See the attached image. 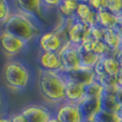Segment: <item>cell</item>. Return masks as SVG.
Segmentation results:
<instances>
[{"label": "cell", "mask_w": 122, "mask_h": 122, "mask_svg": "<svg viewBox=\"0 0 122 122\" xmlns=\"http://www.w3.org/2000/svg\"><path fill=\"white\" fill-rule=\"evenodd\" d=\"M26 45H27L26 42L8 32L2 31L0 33V46L3 53L10 57H14L20 54L26 47Z\"/></svg>", "instance_id": "ba28073f"}, {"label": "cell", "mask_w": 122, "mask_h": 122, "mask_svg": "<svg viewBox=\"0 0 122 122\" xmlns=\"http://www.w3.org/2000/svg\"><path fill=\"white\" fill-rule=\"evenodd\" d=\"M101 61H102V65H103L105 74L110 76H117V74L120 71L121 67L119 65L118 61L115 58L114 54H109V55L101 57Z\"/></svg>", "instance_id": "ac0fdd59"}, {"label": "cell", "mask_w": 122, "mask_h": 122, "mask_svg": "<svg viewBox=\"0 0 122 122\" xmlns=\"http://www.w3.org/2000/svg\"><path fill=\"white\" fill-rule=\"evenodd\" d=\"M115 30H117V31L120 32V33L122 32V13L117 16V25H116Z\"/></svg>", "instance_id": "f1b7e54d"}, {"label": "cell", "mask_w": 122, "mask_h": 122, "mask_svg": "<svg viewBox=\"0 0 122 122\" xmlns=\"http://www.w3.org/2000/svg\"><path fill=\"white\" fill-rule=\"evenodd\" d=\"M102 41L106 45L108 49L115 54L117 51L121 48L122 36L120 32H118L115 29H104V34Z\"/></svg>", "instance_id": "2e32d148"}, {"label": "cell", "mask_w": 122, "mask_h": 122, "mask_svg": "<svg viewBox=\"0 0 122 122\" xmlns=\"http://www.w3.org/2000/svg\"><path fill=\"white\" fill-rule=\"evenodd\" d=\"M93 120H95L97 122H120L121 121L116 112H109L102 109L95 115Z\"/></svg>", "instance_id": "44dd1931"}, {"label": "cell", "mask_w": 122, "mask_h": 122, "mask_svg": "<svg viewBox=\"0 0 122 122\" xmlns=\"http://www.w3.org/2000/svg\"><path fill=\"white\" fill-rule=\"evenodd\" d=\"M12 6L6 0H0V25H3L12 15Z\"/></svg>", "instance_id": "7402d4cb"}, {"label": "cell", "mask_w": 122, "mask_h": 122, "mask_svg": "<svg viewBox=\"0 0 122 122\" xmlns=\"http://www.w3.org/2000/svg\"><path fill=\"white\" fill-rule=\"evenodd\" d=\"M84 122H97L95 120H88V121H84Z\"/></svg>", "instance_id": "d590c367"}, {"label": "cell", "mask_w": 122, "mask_h": 122, "mask_svg": "<svg viewBox=\"0 0 122 122\" xmlns=\"http://www.w3.org/2000/svg\"><path fill=\"white\" fill-rule=\"evenodd\" d=\"M103 91V87L101 86L99 81L93 80L92 82L88 84L87 86L84 87V92H85V97L88 99H92V97H100Z\"/></svg>", "instance_id": "ffe728a7"}, {"label": "cell", "mask_w": 122, "mask_h": 122, "mask_svg": "<svg viewBox=\"0 0 122 122\" xmlns=\"http://www.w3.org/2000/svg\"><path fill=\"white\" fill-rule=\"evenodd\" d=\"M53 116L59 122H84L78 104L66 101L56 106Z\"/></svg>", "instance_id": "5b68a950"}, {"label": "cell", "mask_w": 122, "mask_h": 122, "mask_svg": "<svg viewBox=\"0 0 122 122\" xmlns=\"http://www.w3.org/2000/svg\"><path fill=\"white\" fill-rule=\"evenodd\" d=\"M78 106L84 121L93 120L94 116L101 110V101L100 97H92V99L85 97L78 104Z\"/></svg>", "instance_id": "5bb4252c"}, {"label": "cell", "mask_w": 122, "mask_h": 122, "mask_svg": "<svg viewBox=\"0 0 122 122\" xmlns=\"http://www.w3.org/2000/svg\"><path fill=\"white\" fill-rule=\"evenodd\" d=\"M0 122H12V120L9 116H0Z\"/></svg>", "instance_id": "1f68e13d"}, {"label": "cell", "mask_w": 122, "mask_h": 122, "mask_svg": "<svg viewBox=\"0 0 122 122\" xmlns=\"http://www.w3.org/2000/svg\"><path fill=\"white\" fill-rule=\"evenodd\" d=\"M75 19L78 21L87 24L88 26L97 25V13L91 10L87 1H78L75 11Z\"/></svg>", "instance_id": "4fadbf2b"}, {"label": "cell", "mask_w": 122, "mask_h": 122, "mask_svg": "<svg viewBox=\"0 0 122 122\" xmlns=\"http://www.w3.org/2000/svg\"><path fill=\"white\" fill-rule=\"evenodd\" d=\"M2 104H3V99H2V95H1V93H0V112H1V109H2Z\"/></svg>", "instance_id": "836d02e7"}, {"label": "cell", "mask_w": 122, "mask_h": 122, "mask_svg": "<svg viewBox=\"0 0 122 122\" xmlns=\"http://www.w3.org/2000/svg\"><path fill=\"white\" fill-rule=\"evenodd\" d=\"M2 74L5 85L14 91L26 89L31 79L28 66L19 60H9L3 65Z\"/></svg>", "instance_id": "3957f363"}, {"label": "cell", "mask_w": 122, "mask_h": 122, "mask_svg": "<svg viewBox=\"0 0 122 122\" xmlns=\"http://www.w3.org/2000/svg\"><path fill=\"white\" fill-rule=\"evenodd\" d=\"M120 122H122V121H120Z\"/></svg>", "instance_id": "f35d334b"}, {"label": "cell", "mask_w": 122, "mask_h": 122, "mask_svg": "<svg viewBox=\"0 0 122 122\" xmlns=\"http://www.w3.org/2000/svg\"><path fill=\"white\" fill-rule=\"evenodd\" d=\"M95 80L99 81L103 88H110V87L118 86L117 85L116 76H110V75H107V74H103L101 76H97V77H95Z\"/></svg>", "instance_id": "603a6c76"}, {"label": "cell", "mask_w": 122, "mask_h": 122, "mask_svg": "<svg viewBox=\"0 0 122 122\" xmlns=\"http://www.w3.org/2000/svg\"><path fill=\"white\" fill-rule=\"evenodd\" d=\"M59 57L62 65V72H69L80 66L78 46H75L70 42H66L60 49Z\"/></svg>", "instance_id": "8992f818"}, {"label": "cell", "mask_w": 122, "mask_h": 122, "mask_svg": "<svg viewBox=\"0 0 122 122\" xmlns=\"http://www.w3.org/2000/svg\"><path fill=\"white\" fill-rule=\"evenodd\" d=\"M121 36H122V32H121Z\"/></svg>", "instance_id": "74e56055"}, {"label": "cell", "mask_w": 122, "mask_h": 122, "mask_svg": "<svg viewBox=\"0 0 122 122\" xmlns=\"http://www.w3.org/2000/svg\"><path fill=\"white\" fill-rule=\"evenodd\" d=\"M115 58L118 61L120 67H122V48H120L119 51H117L116 53H115Z\"/></svg>", "instance_id": "f546056e"}, {"label": "cell", "mask_w": 122, "mask_h": 122, "mask_svg": "<svg viewBox=\"0 0 122 122\" xmlns=\"http://www.w3.org/2000/svg\"><path fill=\"white\" fill-rule=\"evenodd\" d=\"M90 36V26L76 19L70 21L66 29V40L75 46H80L81 43Z\"/></svg>", "instance_id": "52a82bcc"}, {"label": "cell", "mask_w": 122, "mask_h": 122, "mask_svg": "<svg viewBox=\"0 0 122 122\" xmlns=\"http://www.w3.org/2000/svg\"><path fill=\"white\" fill-rule=\"evenodd\" d=\"M84 99H85L84 86L65 80L64 101L69 102V103L79 104Z\"/></svg>", "instance_id": "9a60e30c"}, {"label": "cell", "mask_w": 122, "mask_h": 122, "mask_svg": "<svg viewBox=\"0 0 122 122\" xmlns=\"http://www.w3.org/2000/svg\"><path fill=\"white\" fill-rule=\"evenodd\" d=\"M115 99H116L117 103L119 104V106H122V87H118Z\"/></svg>", "instance_id": "83f0119b"}, {"label": "cell", "mask_w": 122, "mask_h": 122, "mask_svg": "<svg viewBox=\"0 0 122 122\" xmlns=\"http://www.w3.org/2000/svg\"><path fill=\"white\" fill-rule=\"evenodd\" d=\"M11 117V120L12 122H27L26 121V119L23 117V115L20 114V112H16V114H13Z\"/></svg>", "instance_id": "4316f807"}, {"label": "cell", "mask_w": 122, "mask_h": 122, "mask_svg": "<svg viewBox=\"0 0 122 122\" xmlns=\"http://www.w3.org/2000/svg\"><path fill=\"white\" fill-rule=\"evenodd\" d=\"M19 112L23 115L27 122H48L53 116L51 112L46 106L38 105V104L26 106L21 108Z\"/></svg>", "instance_id": "9c48e42d"}, {"label": "cell", "mask_w": 122, "mask_h": 122, "mask_svg": "<svg viewBox=\"0 0 122 122\" xmlns=\"http://www.w3.org/2000/svg\"><path fill=\"white\" fill-rule=\"evenodd\" d=\"M39 87L42 97L48 103L59 105L64 102L65 79L61 72L40 71Z\"/></svg>", "instance_id": "6da1fadb"}, {"label": "cell", "mask_w": 122, "mask_h": 122, "mask_svg": "<svg viewBox=\"0 0 122 122\" xmlns=\"http://www.w3.org/2000/svg\"><path fill=\"white\" fill-rule=\"evenodd\" d=\"M121 48H122V42H121Z\"/></svg>", "instance_id": "8d00e7d4"}, {"label": "cell", "mask_w": 122, "mask_h": 122, "mask_svg": "<svg viewBox=\"0 0 122 122\" xmlns=\"http://www.w3.org/2000/svg\"><path fill=\"white\" fill-rule=\"evenodd\" d=\"M116 79H117V85L119 87H122V67L120 69V71L118 72V74H117Z\"/></svg>", "instance_id": "4dcf8cb0"}, {"label": "cell", "mask_w": 122, "mask_h": 122, "mask_svg": "<svg viewBox=\"0 0 122 122\" xmlns=\"http://www.w3.org/2000/svg\"><path fill=\"white\" fill-rule=\"evenodd\" d=\"M48 122H59V121H58L57 119H56V118H55V117H54V116H51V119H49V120H48Z\"/></svg>", "instance_id": "e575fe53"}, {"label": "cell", "mask_w": 122, "mask_h": 122, "mask_svg": "<svg viewBox=\"0 0 122 122\" xmlns=\"http://www.w3.org/2000/svg\"><path fill=\"white\" fill-rule=\"evenodd\" d=\"M104 34V29L99 25L90 27V36L95 41H102Z\"/></svg>", "instance_id": "484cf974"}, {"label": "cell", "mask_w": 122, "mask_h": 122, "mask_svg": "<svg viewBox=\"0 0 122 122\" xmlns=\"http://www.w3.org/2000/svg\"><path fill=\"white\" fill-rule=\"evenodd\" d=\"M78 51H79V65H80L79 67L87 70H93V67L99 62L101 57L91 53V51H84L79 46H78Z\"/></svg>", "instance_id": "e0dca14e"}, {"label": "cell", "mask_w": 122, "mask_h": 122, "mask_svg": "<svg viewBox=\"0 0 122 122\" xmlns=\"http://www.w3.org/2000/svg\"><path fill=\"white\" fill-rule=\"evenodd\" d=\"M88 4L91 10L99 13L102 10H106V0H88Z\"/></svg>", "instance_id": "d4e9b609"}, {"label": "cell", "mask_w": 122, "mask_h": 122, "mask_svg": "<svg viewBox=\"0 0 122 122\" xmlns=\"http://www.w3.org/2000/svg\"><path fill=\"white\" fill-rule=\"evenodd\" d=\"M106 10L116 16L120 15L122 13V0H106Z\"/></svg>", "instance_id": "cb8c5ba5"}, {"label": "cell", "mask_w": 122, "mask_h": 122, "mask_svg": "<svg viewBox=\"0 0 122 122\" xmlns=\"http://www.w3.org/2000/svg\"><path fill=\"white\" fill-rule=\"evenodd\" d=\"M97 25L103 29H115L117 25V16L107 10H102L97 13Z\"/></svg>", "instance_id": "d6986e66"}, {"label": "cell", "mask_w": 122, "mask_h": 122, "mask_svg": "<svg viewBox=\"0 0 122 122\" xmlns=\"http://www.w3.org/2000/svg\"><path fill=\"white\" fill-rule=\"evenodd\" d=\"M3 31L28 43L40 33L38 23L19 12H13L10 18L2 25Z\"/></svg>", "instance_id": "7a4b0ae2"}, {"label": "cell", "mask_w": 122, "mask_h": 122, "mask_svg": "<svg viewBox=\"0 0 122 122\" xmlns=\"http://www.w3.org/2000/svg\"><path fill=\"white\" fill-rule=\"evenodd\" d=\"M14 5L16 6V12L26 15L27 17L33 19L36 23V19H39V16H42L45 9L40 0H17L14 2Z\"/></svg>", "instance_id": "30bf717a"}, {"label": "cell", "mask_w": 122, "mask_h": 122, "mask_svg": "<svg viewBox=\"0 0 122 122\" xmlns=\"http://www.w3.org/2000/svg\"><path fill=\"white\" fill-rule=\"evenodd\" d=\"M38 62L41 70L48 72H62V65L59 57V53L40 51Z\"/></svg>", "instance_id": "7c38bea8"}, {"label": "cell", "mask_w": 122, "mask_h": 122, "mask_svg": "<svg viewBox=\"0 0 122 122\" xmlns=\"http://www.w3.org/2000/svg\"><path fill=\"white\" fill-rule=\"evenodd\" d=\"M117 115H118L119 119H120V120L122 121V106H120V107H119L118 112H117Z\"/></svg>", "instance_id": "d6a6232c"}, {"label": "cell", "mask_w": 122, "mask_h": 122, "mask_svg": "<svg viewBox=\"0 0 122 122\" xmlns=\"http://www.w3.org/2000/svg\"><path fill=\"white\" fill-rule=\"evenodd\" d=\"M66 42V34L61 32L60 30L46 31L41 34L39 39L41 51L48 53H59Z\"/></svg>", "instance_id": "277c9868"}, {"label": "cell", "mask_w": 122, "mask_h": 122, "mask_svg": "<svg viewBox=\"0 0 122 122\" xmlns=\"http://www.w3.org/2000/svg\"><path fill=\"white\" fill-rule=\"evenodd\" d=\"M61 73L66 81L75 82L84 87L95 79V75L92 70H87L82 67H78V69L72 70L69 72H61Z\"/></svg>", "instance_id": "8fae6325"}]
</instances>
